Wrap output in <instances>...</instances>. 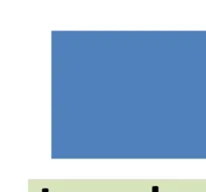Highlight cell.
Listing matches in <instances>:
<instances>
[{"mask_svg": "<svg viewBox=\"0 0 206 192\" xmlns=\"http://www.w3.org/2000/svg\"><path fill=\"white\" fill-rule=\"evenodd\" d=\"M152 192H159V187L158 186H153L152 187Z\"/></svg>", "mask_w": 206, "mask_h": 192, "instance_id": "cell-1", "label": "cell"}, {"mask_svg": "<svg viewBox=\"0 0 206 192\" xmlns=\"http://www.w3.org/2000/svg\"><path fill=\"white\" fill-rule=\"evenodd\" d=\"M42 192H50V189H48V188H43L42 189Z\"/></svg>", "mask_w": 206, "mask_h": 192, "instance_id": "cell-2", "label": "cell"}]
</instances>
